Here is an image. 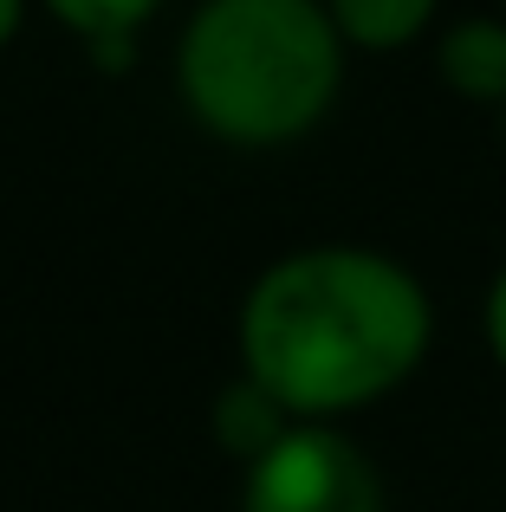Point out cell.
Masks as SVG:
<instances>
[{
	"mask_svg": "<svg viewBox=\"0 0 506 512\" xmlns=\"http://www.w3.org/2000/svg\"><path fill=\"white\" fill-rule=\"evenodd\" d=\"M247 376L286 415H331L396 389L429 350V299L396 260L312 247L279 260L241 312Z\"/></svg>",
	"mask_w": 506,
	"mask_h": 512,
	"instance_id": "1",
	"label": "cell"
},
{
	"mask_svg": "<svg viewBox=\"0 0 506 512\" xmlns=\"http://www.w3.org/2000/svg\"><path fill=\"white\" fill-rule=\"evenodd\" d=\"M344 26L318 0H208L182 33V91L234 143H286L338 98Z\"/></svg>",
	"mask_w": 506,
	"mask_h": 512,
	"instance_id": "2",
	"label": "cell"
},
{
	"mask_svg": "<svg viewBox=\"0 0 506 512\" xmlns=\"http://www.w3.org/2000/svg\"><path fill=\"white\" fill-rule=\"evenodd\" d=\"M247 512H383V487L344 435L292 428L266 461H253Z\"/></svg>",
	"mask_w": 506,
	"mask_h": 512,
	"instance_id": "3",
	"label": "cell"
},
{
	"mask_svg": "<svg viewBox=\"0 0 506 512\" xmlns=\"http://www.w3.org/2000/svg\"><path fill=\"white\" fill-rule=\"evenodd\" d=\"M215 435H221V448L247 454V461H266V454L292 435L286 428V402H279L273 389H260L253 376H241V383H228L221 402H215Z\"/></svg>",
	"mask_w": 506,
	"mask_h": 512,
	"instance_id": "4",
	"label": "cell"
},
{
	"mask_svg": "<svg viewBox=\"0 0 506 512\" xmlns=\"http://www.w3.org/2000/svg\"><path fill=\"white\" fill-rule=\"evenodd\" d=\"M442 78L468 98H506V26L500 20H461L442 39Z\"/></svg>",
	"mask_w": 506,
	"mask_h": 512,
	"instance_id": "5",
	"label": "cell"
},
{
	"mask_svg": "<svg viewBox=\"0 0 506 512\" xmlns=\"http://www.w3.org/2000/svg\"><path fill=\"white\" fill-rule=\"evenodd\" d=\"M65 26L91 39L98 65H130V46H137V26L150 20L156 0H46Z\"/></svg>",
	"mask_w": 506,
	"mask_h": 512,
	"instance_id": "6",
	"label": "cell"
},
{
	"mask_svg": "<svg viewBox=\"0 0 506 512\" xmlns=\"http://www.w3.org/2000/svg\"><path fill=\"white\" fill-rule=\"evenodd\" d=\"M429 13H435V0H331V20L357 46H403V39L422 33Z\"/></svg>",
	"mask_w": 506,
	"mask_h": 512,
	"instance_id": "7",
	"label": "cell"
},
{
	"mask_svg": "<svg viewBox=\"0 0 506 512\" xmlns=\"http://www.w3.org/2000/svg\"><path fill=\"white\" fill-rule=\"evenodd\" d=\"M487 338H494V357L506 363V266H500L494 292H487Z\"/></svg>",
	"mask_w": 506,
	"mask_h": 512,
	"instance_id": "8",
	"label": "cell"
},
{
	"mask_svg": "<svg viewBox=\"0 0 506 512\" xmlns=\"http://www.w3.org/2000/svg\"><path fill=\"white\" fill-rule=\"evenodd\" d=\"M13 26H20V0H0V39H7Z\"/></svg>",
	"mask_w": 506,
	"mask_h": 512,
	"instance_id": "9",
	"label": "cell"
}]
</instances>
